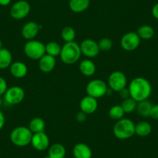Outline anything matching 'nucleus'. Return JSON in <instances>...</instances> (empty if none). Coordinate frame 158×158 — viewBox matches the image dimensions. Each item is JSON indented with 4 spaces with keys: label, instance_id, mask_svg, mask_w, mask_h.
<instances>
[{
    "label": "nucleus",
    "instance_id": "obj_1",
    "mask_svg": "<svg viewBox=\"0 0 158 158\" xmlns=\"http://www.w3.org/2000/svg\"><path fill=\"white\" fill-rule=\"evenodd\" d=\"M130 97L136 102L148 99L152 93V86L150 81L143 77H136L129 85Z\"/></svg>",
    "mask_w": 158,
    "mask_h": 158
},
{
    "label": "nucleus",
    "instance_id": "obj_2",
    "mask_svg": "<svg viewBox=\"0 0 158 158\" xmlns=\"http://www.w3.org/2000/svg\"><path fill=\"white\" fill-rule=\"evenodd\" d=\"M81 56V48L77 42H68L61 47L60 57L61 61L65 64L71 65L77 63Z\"/></svg>",
    "mask_w": 158,
    "mask_h": 158
},
{
    "label": "nucleus",
    "instance_id": "obj_3",
    "mask_svg": "<svg viewBox=\"0 0 158 158\" xmlns=\"http://www.w3.org/2000/svg\"><path fill=\"white\" fill-rule=\"evenodd\" d=\"M112 132L117 139H130L135 135V123L130 118L123 117L114 124Z\"/></svg>",
    "mask_w": 158,
    "mask_h": 158
},
{
    "label": "nucleus",
    "instance_id": "obj_4",
    "mask_svg": "<svg viewBox=\"0 0 158 158\" xmlns=\"http://www.w3.org/2000/svg\"><path fill=\"white\" fill-rule=\"evenodd\" d=\"M33 133L27 127H17L12 130L10 133V140L15 146L24 147L30 144Z\"/></svg>",
    "mask_w": 158,
    "mask_h": 158
},
{
    "label": "nucleus",
    "instance_id": "obj_5",
    "mask_svg": "<svg viewBox=\"0 0 158 158\" xmlns=\"http://www.w3.org/2000/svg\"><path fill=\"white\" fill-rule=\"evenodd\" d=\"M23 51L28 58L34 60H39L44 54H46L45 44L36 40H27V43L24 44Z\"/></svg>",
    "mask_w": 158,
    "mask_h": 158
},
{
    "label": "nucleus",
    "instance_id": "obj_6",
    "mask_svg": "<svg viewBox=\"0 0 158 158\" xmlns=\"http://www.w3.org/2000/svg\"><path fill=\"white\" fill-rule=\"evenodd\" d=\"M85 90L88 95L98 99L107 95L109 87L108 85L101 79H94L88 83Z\"/></svg>",
    "mask_w": 158,
    "mask_h": 158
},
{
    "label": "nucleus",
    "instance_id": "obj_7",
    "mask_svg": "<svg viewBox=\"0 0 158 158\" xmlns=\"http://www.w3.org/2000/svg\"><path fill=\"white\" fill-rule=\"evenodd\" d=\"M108 87L113 92H120L127 88V77L123 71H115L111 73L108 78Z\"/></svg>",
    "mask_w": 158,
    "mask_h": 158
},
{
    "label": "nucleus",
    "instance_id": "obj_8",
    "mask_svg": "<svg viewBox=\"0 0 158 158\" xmlns=\"http://www.w3.org/2000/svg\"><path fill=\"white\" fill-rule=\"evenodd\" d=\"M4 101L10 106H16L23 101L25 98V92L19 86H12L8 88L4 94Z\"/></svg>",
    "mask_w": 158,
    "mask_h": 158
},
{
    "label": "nucleus",
    "instance_id": "obj_9",
    "mask_svg": "<svg viewBox=\"0 0 158 158\" xmlns=\"http://www.w3.org/2000/svg\"><path fill=\"white\" fill-rule=\"evenodd\" d=\"M30 10L31 7L27 1L19 0L12 6L10 9V16L12 18L17 20L23 19L30 14Z\"/></svg>",
    "mask_w": 158,
    "mask_h": 158
},
{
    "label": "nucleus",
    "instance_id": "obj_10",
    "mask_svg": "<svg viewBox=\"0 0 158 158\" xmlns=\"http://www.w3.org/2000/svg\"><path fill=\"white\" fill-rule=\"evenodd\" d=\"M141 39L136 32H128L121 37L120 46L124 51H133L139 48Z\"/></svg>",
    "mask_w": 158,
    "mask_h": 158
},
{
    "label": "nucleus",
    "instance_id": "obj_11",
    "mask_svg": "<svg viewBox=\"0 0 158 158\" xmlns=\"http://www.w3.org/2000/svg\"><path fill=\"white\" fill-rule=\"evenodd\" d=\"M81 54L89 58H94L99 54L100 49L98 42L92 39H85L80 44Z\"/></svg>",
    "mask_w": 158,
    "mask_h": 158
},
{
    "label": "nucleus",
    "instance_id": "obj_12",
    "mask_svg": "<svg viewBox=\"0 0 158 158\" xmlns=\"http://www.w3.org/2000/svg\"><path fill=\"white\" fill-rule=\"evenodd\" d=\"M31 145L38 151H44L50 147L49 136L45 132L33 133L31 139Z\"/></svg>",
    "mask_w": 158,
    "mask_h": 158
},
{
    "label": "nucleus",
    "instance_id": "obj_13",
    "mask_svg": "<svg viewBox=\"0 0 158 158\" xmlns=\"http://www.w3.org/2000/svg\"><path fill=\"white\" fill-rule=\"evenodd\" d=\"M41 28L42 26L38 24L37 23L30 21L23 25L22 30H21V34H22L23 37L27 40H34L39 33L40 30H41Z\"/></svg>",
    "mask_w": 158,
    "mask_h": 158
},
{
    "label": "nucleus",
    "instance_id": "obj_14",
    "mask_svg": "<svg viewBox=\"0 0 158 158\" xmlns=\"http://www.w3.org/2000/svg\"><path fill=\"white\" fill-rule=\"evenodd\" d=\"M79 106H80L81 111H82L83 112H85L87 115L93 114L98 109V99L87 95L86 96L83 97L81 98Z\"/></svg>",
    "mask_w": 158,
    "mask_h": 158
},
{
    "label": "nucleus",
    "instance_id": "obj_15",
    "mask_svg": "<svg viewBox=\"0 0 158 158\" xmlns=\"http://www.w3.org/2000/svg\"><path fill=\"white\" fill-rule=\"evenodd\" d=\"M38 67L43 73L51 72L56 67V58L49 54H44L38 60Z\"/></svg>",
    "mask_w": 158,
    "mask_h": 158
},
{
    "label": "nucleus",
    "instance_id": "obj_16",
    "mask_svg": "<svg viewBox=\"0 0 158 158\" xmlns=\"http://www.w3.org/2000/svg\"><path fill=\"white\" fill-rule=\"evenodd\" d=\"M9 68L11 75L18 79L23 78L28 73V68L27 64L22 61L13 62Z\"/></svg>",
    "mask_w": 158,
    "mask_h": 158
},
{
    "label": "nucleus",
    "instance_id": "obj_17",
    "mask_svg": "<svg viewBox=\"0 0 158 158\" xmlns=\"http://www.w3.org/2000/svg\"><path fill=\"white\" fill-rule=\"evenodd\" d=\"M74 158H92V151L90 147L85 143H77L72 150Z\"/></svg>",
    "mask_w": 158,
    "mask_h": 158
},
{
    "label": "nucleus",
    "instance_id": "obj_18",
    "mask_svg": "<svg viewBox=\"0 0 158 158\" xmlns=\"http://www.w3.org/2000/svg\"><path fill=\"white\" fill-rule=\"evenodd\" d=\"M79 71L83 75L86 77H91L95 74L96 71V66L92 60L85 59L79 64Z\"/></svg>",
    "mask_w": 158,
    "mask_h": 158
},
{
    "label": "nucleus",
    "instance_id": "obj_19",
    "mask_svg": "<svg viewBox=\"0 0 158 158\" xmlns=\"http://www.w3.org/2000/svg\"><path fill=\"white\" fill-rule=\"evenodd\" d=\"M68 5L73 13H81L88 10L90 6V0H70Z\"/></svg>",
    "mask_w": 158,
    "mask_h": 158
},
{
    "label": "nucleus",
    "instance_id": "obj_20",
    "mask_svg": "<svg viewBox=\"0 0 158 158\" xmlns=\"http://www.w3.org/2000/svg\"><path fill=\"white\" fill-rule=\"evenodd\" d=\"M13 63V54L6 48L0 50V69L9 68Z\"/></svg>",
    "mask_w": 158,
    "mask_h": 158
},
{
    "label": "nucleus",
    "instance_id": "obj_21",
    "mask_svg": "<svg viewBox=\"0 0 158 158\" xmlns=\"http://www.w3.org/2000/svg\"><path fill=\"white\" fill-rule=\"evenodd\" d=\"M152 132V127L147 121H140L135 124V134L140 137H146Z\"/></svg>",
    "mask_w": 158,
    "mask_h": 158
},
{
    "label": "nucleus",
    "instance_id": "obj_22",
    "mask_svg": "<svg viewBox=\"0 0 158 158\" xmlns=\"http://www.w3.org/2000/svg\"><path fill=\"white\" fill-rule=\"evenodd\" d=\"M153 106V103L150 100H143V101L137 102L136 110L140 116L147 118V117H150V112H151Z\"/></svg>",
    "mask_w": 158,
    "mask_h": 158
},
{
    "label": "nucleus",
    "instance_id": "obj_23",
    "mask_svg": "<svg viewBox=\"0 0 158 158\" xmlns=\"http://www.w3.org/2000/svg\"><path fill=\"white\" fill-rule=\"evenodd\" d=\"M45 127H46V124L43 118L40 117H35L30 120L28 128L33 134V133L44 132Z\"/></svg>",
    "mask_w": 158,
    "mask_h": 158
},
{
    "label": "nucleus",
    "instance_id": "obj_24",
    "mask_svg": "<svg viewBox=\"0 0 158 158\" xmlns=\"http://www.w3.org/2000/svg\"><path fill=\"white\" fill-rule=\"evenodd\" d=\"M66 155L65 147L60 143H54L49 147L48 156L51 158H64Z\"/></svg>",
    "mask_w": 158,
    "mask_h": 158
},
{
    "label": "nucleus",
    "instance_id": "obj_25",
    "mask_svg": "<svg viewBox=\"0 0 158 158\" xmlns=\"http://www.w3.org/2000/svg\"><path fill=\"white\" fill-rule=\"evenodd\" d=\"M137 34L142 40H150L154 36V30L151 26L143 25L138 28Z\"/></svg>",
    "mask_w": 158,
    "mask_h": 158
},
{
    "label": "nucleus",
    "instance_id": "obj_26",
    "mask_svg": "<svg viewBox=\"0 0 158 158\" xmlns=\"http://www.w3.org/2000/svg\"><path fill=\"white\" fill-rule=\"evenodd\" d=\"M123 109L122 108L121 105H115L112 106L109 110V116L113 120H119L123 118L125 115Z\"/></svg>",
    "mask_w": 158,
    "mask_h": 158
},
{
    "label": "nucleus",
    "instance_id": "obj_27",
    "mask_svg": "<svg viewBox=\"0 0 158 158\" xmlns=\"http://www.w3.org/2000/svg\"><path fill=\"white\" fill-rule=\"evenodd\" d=\"M45 51L46 54L56 57L60 56V51H61V47L58 43L55 41H51L45 44Z\"/></svg>",
    "mask_w": 158,
    "mask_h": 158
},
{
    "label": "nucleus",
    "instance_id": "obj_28",
    "mask_svg": "<svg viewBox=\"0 0 158 158\" xmlns=\"http://www.w3.org/2000/svg\"><path fill=\"white\" fill-rule=\"evenodd\" d=\"M61 37L65 43L74 41L76 37V32L73 27H65L61 30Z\"/></svg>",
    "mask_w": 158,
    "mask_h": 158
},
{
    "label": "nucleus",
    "instance_id": "obj_29",
    "mask_svg": "<svg viewBox=\"0 0 158 158\" xmlns=\"http://www.w3.org/2000/svg\"><path fill=\"white\" fill-rule=\"evenodd\" d=\"M137 106V102L135 101L131 97L127 98L126 99H123L121 106L123 109L125 113H132L136 109Z\"/></svg>",
    "mask_w": 158,
    "mask_h": 158
},
{
    "label": "nucleus",
    "instance_id": "obj_30",
    "mask_svg": "<svg viewBox=\"0 0 158 158\" xmlns=\"http://www.w3.org/2000/svg\"><path fill=\"white\" fill-rule=\"evenodd\" d=\"M98 44L99 47L100 51H109L112 49V46H113L112 40L107 37L102 38L98 42Z\"/></svg>",
    "mask_w": 158,
    "mask_h": 158
},
{
    "label": "nucleus",
    "instance_id": "obj_31",
    "mask_svg": "<svg viewBox=\"0 0 158 158\" xmlns=\"http://www.w3.org/2000/svg\"><path fill=\"white\" fill-rule=\"evenodd\" d=\"M7 89H8L7 81H6V79L3 77L0 76V96L4 95Z\"/></svg>",
    "mask_w": 158,
    "mask_h": 158
},
{
    "label": "nucleus",
    "instance_id": "obj_32",
    "mask_svg": "<svg viewBox=\"0 0 158 158\" xmlns=\"http://www.w3.org/2000/svg\"><path fill=\"white\" fill-rule=\"evenodd\" d=\"M87 119V114L83 112L82 111H80L76 115V120L78 123H84Z\"/></svg>",
    "mask_w": 158,
    "mask_h": 158
},
{
    "label": "nucleus",
    "instance_id": "obj_33",
    "mask_svg": "<svg viewBox=\"0 0 158 158\" xmlns=\"http://www.w3.org/2000/svg\"><path fill=\"white\" fill-rule=\"evenodd\" d=\"M150 117L153 119H158V104L153 105L150 112Z\"/></svg>",
    "mask_w": 158,
    "mask_h": 158
},
{
    "label": "nucleus",
    "instance_id": "obj_34",
    "mask_svg": "<svg viewBox=\"0 0 158 158\" xmlns=\"http://www.w3.org/2000/svg\"><path fill=\"white\" fill-rule=\"evenodd\" d=\"M118 93H119V95H120V97L123 99H126V98L130 97V92H129V89L127 88H125L123 90H121L120 92H118Z\"/></svg>",
    "mask_w": 158,
    "mask_h": 158
},
{
    "label": "nucleus",
    "instance_id": "obj_35",
    "mask_svg": "<svg viewBox=\"0 0 158 158\" xmlns=\"http://www.w3.org/2000/svg\"><path fill=\"white\" fill-rule=\"evenodd\" d=\"M6 123V118L4 115L3 112L2 111H0V131L3 129L4 126H5Z\"/></svg>",
    "mask_w": 158,
    "mask_h": 158
},
{
    "label": "nucleus",
    "instance_id": "obj_36",
    "mask_svg": "<svg viewBox=\"0 0 158 158\" xmlns=\"http://www.w3.org/2000/svg\"><path fill=\"white\" fill-rule=\"evenodd\" d=\"M152 15L156 19H158V2L155 4L152 8Z\"/></svg>",
    "mask_w": 158,
    "mask_h": 158
},
{
    "label": "nucleus",
    "instance_id": "obj_37",
    "mask_svg": "<svg viewBox=\"0 0 158 158\" xmlns=\"http://www.w3.org/2000/svg\"><path fill=\"white\" fill-rule=\"evenodd\" d=\"M12 0H0V6H7L11 3Z\"/></svg>",
    "mask_w": 158,
    "mask_h": 158
},
{
    "label": "nucleus",
    "instance_id": "obj_38",
    "mask_svg": "<svg viewBox=\"0 0 158 158\" xmlns=\"http://www.w3.org/2000/svg\"><path fill=\"white\" fill-rule=\"evenodd\" d=\"M2 102H3V100H2V96H0V107H1V106H2Z\"/></svg>",
    "mask_w": 158,
    "mask_h": 158
},
{
    "label": "nucleus",
    "instance_id": "obj_39",
    "mask_svg": "<svg viewBox=\"0 0 158 158\" xmlns=\"http://www.w3.org/2000/svg\"><path fill=\"white\" fill-rule=\"evenodd\" d=\"M2 48H3V45H2V40H0V50L2 49Z\"/></svg>",
    "mask_w": 158,
    "mask_h": 158
},
{
    "label": "nucleus",
    "instance_id": "obj_40",
    "mask_svg": "<svg viewBox=\"0 0 158 158\" xmlns=\"http://www.w3.org/2000/svg\"><path fill=\"white\" fill-rule=\"evenodd\" d=\"M44 158H51V157H50V156H48H48H45V157Z\"/></svg>",
    "mask_w": 158,
    "mask_h": 158
}]
</instances>
